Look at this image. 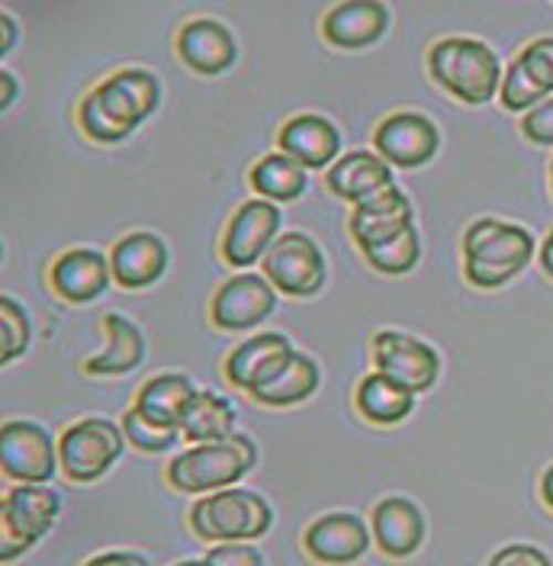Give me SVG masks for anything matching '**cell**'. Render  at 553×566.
Here are the masks:
<instances>
[{"label":"cell","mask_w":553,"mask_h":566,"mask_svg":"<svg viewBox=\"0 0 553 566\" xmlns=\"http://www.w3.org/2000/svg\"><path fill=\"white\" fill-rule=\"evenodd\" d=\"M374 537L386 557H413L425 541V515L409 499L389 495L374 509Z\"/></svg>","instance_id":"603a6c76"},{"label":"cell","mask_w":553,"mask_h":566,"mask_svg":"<svg viewBox=\"0 0 553 566\" xmlns=\"http://www.w3.org/2000/svg\"><path fill=\"white\" fill-rule=\"evenodd\" d=\"M94 564H138L145 566L148 560L142 554H126V551H106V554H97Z\"/></svg>","instance_id":"74e56055"},{"label":"cell","mask_w":553,"mask_h":566,"mask_svg":"<svg viewBox=\"0 0 553 566\" xmlns=\"http://www.w3.org/2000/svg\"><path fill=\"white\" fill-rule=\"evenodd\" d=\"M306 554L319 564H354L371 547V531L354 512H332L322 515L306 528Z\"/></svg>","instance_id":"5bb4252c"},{"label":"cell","mask_w":553,"mask_h":566,"mask_svg":"<svg viewBox=\"0 0 553 566\" xmlns=\"http://www.w3.org/2000/svg\"><path fill=\"white\" fill-rule=\"evenodd\" d=\"M30 335L33 328L23 303H17L13 296H0V360L10 364L23 357L30 348Z\"/></svg>","instance_id":"4dcf8cb0"},{"label":"cell","mask_w":553,"mask_h":566,"mask_svg":"<svg viewBox=\"0 0 553 566\" xmlns=\"http://www.w3.org/2000/svg\"><path fill=\"white\" fill-rule=\"evenodd\" d=\"M126 431L109 419H81L59 441V463L71 483H94L119 460Z\"/></svg>","instance_id":"52a82bcc"},{"label":"cell","mask_w":553,"mask_h":566,"mask_svg":"<svg viewBox=\"0 0 553 566\" xmlns=\"http://www.w3.org/2000/svg\"><path fill=\"white\" fill-rule=\"evenodd\" d=\"M274 525L271 505L251 490H216L190 512V528L200 541H258Z\"/></svg>","instance_id":"5b68a950"},{"label":"cell","mask_w":553,"mask_h":566,"mask_svg":"<svg viewBox=\"0 0 553 566\" xmlns=\"http://www.w3.org/2000/svg\"><path fill=\"white\" fill-rule=\"evenodd\" d=\"M325 184L335 197H342L347 203H364L371 197H377L380 190L393 187V165H386L380 155L374 151H347L342 155L328 175H325Z\"/></svg>","instance_id":"7402d4cb"},{"label":"cell","mask_w":553,"mask_h":566,"mask_svg":"<svg viewBox=\"0 0 553 566\" xmlns=\"http://www.w3.org/2000/svg\"><path fill=\"white\" fill-rule=\"evenodd\" d=\"M276 142H280L283 155L296 158L303 168H315V171L328 168L342 151V136H338L335 123L325 116H315V113H300V116L286 119Z\"/></svg>","instance_id":"ac0fdd59"},{"label":"cell","mask_w":553,"mask_h":566,"mask_svg":"<svg viewBox=\"0 0 553 566\" xmlns=\"http://www.w3.org/2000/svg\"><path fill=\"white\" fill-rule=\"evenodd\" d=\"M0 467L17 483H49L55 476V441L35 422H7L0 428Z\"/></svg>","instance_id":"9c48e42d"},{"label":"cell","mask_w":553,"mask_h":566,"mask_svg":"<svg viewBox=\"0 0 553 566\" xmlns=\"http://www.w3.org/2000/svg\"><path fill=\"white\" fill-rule=\"evenodd\" d=\"M354 406L371 424H399L415 409V392L377 370L361 380L354 392Z\"/></svg>","instance_id":"484cf974"},{"label":"cell","mask_w":553,"mask_h":566,"mask_svg":"<svg viewBox=\"0 0 553 566\" xmlns=\"http://www.w3.org/2000/svg\"><path fill=\"white\" fill-rule=\"evenodd\" d=\"M505 564H538V566H547V554L544 551H538V547H524V544H512V547H505V551H499V554H492V566H505Z\"/></svg>","instance_id":"8d00e7d4"},{"label":"cell","mask_w":553,"mask_h":566,"mask_svg":"<svg viewBox=\"0 0 553 566\" xmlns=\"http://www.w3.org/2000/svg\"><path fill=\"white\" fill-rule=\"evenodd\" d=\"M0 27H3V42H0V55H7V52H10V42L17 39V27H13V20H10L7 13L0 17Z\"/></svg>","instance_id":"f35d334b"},{"label":"cell","mask_w":553,"mask_h":566,"mask_svg":"<svg viewBox=\"0 0 553 566\" xmlns=\"http://www.w3.org/2000/svg\"><path fill=\"white\" fill-rule=\"evenodd\" d=\"M389 27V13L377 0H347L325 13L322 35L335 49H367L374 45Z\"/></svg>","instance_id":"44dd1931"},{"label":"cell","mask_w":553,"mask_h":566,"mask_svg":"<svg viewBox=\"0 0 553 566\" xmlns=\"http://www.w3.org/2000/svg\"><path fill=\"white\" fill-rule=\"evenodd\" d=\"M258 463V448L248 434L232 431L229 438L194 444L168 463V483L177 493H216L229 490Z\"/></svg>","instance_id":"277c9868"},{"label":"cell","mask_w":553,"mask_h":566,"mask_svg":"<svg viewBox=\"0 0 553 566\" xmlns=\"http://www.w3.org/2000/svg\"><path fill=\"white\" fill-rule=\"evenodd\" d=\"M276 229H280V207H274L271 200H248L226 226L222 258L232 268H251L276 242Z\"/></svg>","instance_id":"4fadbf2b"},{"label":"cell","mask_w":553,"mask_h":566,"mask_svg":"<svg viewBox=\"0 0 553 566\" xmlns=\"http://www.w3.org/2000/svg\"><path fill=\"white\" fill-rule=\"evenodd\" d=\"M62 499L55 490L42 483H20L17 490L3 495L0 505V560H17L45 537L59 518Z\"/></svg>","instance_id":"8992f818"},{"label":"cell","mask_w":553,"mask_h":566,"mask_svg":"<svg viewBox=\"0 0 553 566\" xmlns=\"http://www.w3.org/2000/svg\"><path fill=\"white\" fill-rule=\"evenodd\" d=\"M177 55L190 71L216 77L236 65L239 45L219 20H190L177 33Z\"/></svg>","instance_id":"9a60e30c"},{"label":"cell","mask_w":553,"mask_h":566,"mask_svg":"<svg viewBox=\"0 0 553 566\" xmlns=\"http://www.w3.org/2000/svg\"><path fill=\"white\" fill-rule=\"evenodd\" d=\"M521 133H524V139H531L534 145H553V101L528 109L524 119H521Z\"/></svg>","instance_id":"e575fe53"},{"label":"cell","mask_w":553,"mask_h":566,"mask_svg":"<svg viewBox=\"0 0 553 566\" xmlns=\"http://www.w3.org/2000/svg\"><path fill=\"white\" fill-rule=\"evenodd\" d=\"M315 387H319V364L312 360L310 354L293 352L268 384L251 389L248 396L254 402H261V406L283 409V406H296V402L310 399Z\"/></svg>","instance_id":"4316f807"},{"label":"cell","mask_w":553,"mask_h":566,"mask_svg":"<svg viewBox=\"0 0 553 566\" xmlns=\"http://www.w3.org/2000/svg\"><path fill=\"white\" fill-rule=\"evenodd\" d=\"M113 277L109 258L101 254L97 248H71L62 258H55L49 281L52 290L65 303H91L104 293Z\"/></svg>","instance_id":"2e32d148"},{"label":"cell","mask_w":553,"mask_h":566,"mask_svg":"<svg viewBox=\"0 0 553 566\" xmlns=\"http://www.w3.org/2000/svg\"><path fill=\"white\" fill-rule=\"evenodd\" d=\"M106 335V348L97 357L84 360V374L91 377H116V374H129L136 370L145 357V335L133 318L119 316V313H106L101 318Z\"/></svg>","instance_id":"cb8c5ba5"},{"label":"cell","mask_w":553,"mask_h":566,"mask_svg":"<svg viewBox=\"0 0 553 566\" xmlns=\"http://www.w3.org/2000/svg\"><path fill=\"white\" fill-rule=\"evenodd\" d=\"M534 258V235L515 222L477 219L463 239V271L480 290H495L515 281Z\"/></svg>","instance_id":"7a4b0ae2"},{"label":"cell","mask_w":553,"mask_h":566,"mask_svg":"<svg viewBox=\"0 0 553 566\" xmlns=\"http://www.w3.org/2000/svg\"><path fill=\"white\" fill-rule=\"evenodd\" d=\"M248 180L264 200L286 203V200H296L306 190V168L290 155H268L251 168Z\"/></svg>","instance_id":"f1b7e54d"},{"label":"cell","mask_w":553,"mask_h":566,"mask_svg":"<svg viewBox=\"0 0 553 566\" xmlns=\"http://www.w3.org/2000/svg\"><path fill=\"white\" fill-rule=\"evenodd\" d=\"M541 495H544V505L553 509V467H547V473L541 480Z\"/></svg>","instance_id":"b9f144b4"},{"label":"cell","mask_w":553,"mask_h":566,"mask_svg":"<svg viewBox=\"0 0 553 566\" xmlns=\"http://www.w3.org/2000/svg\"><path fill=\"white\" fill-rule=\"evenodd\" d=\"M123 431H126V441H133L138 451H145V454L168 451V448H174L177 434H180V428H165V424L148 422L138 409H129L123 416Z\"/></svg>","instance_id":"1f68e13d"},{"label":"cell","mask_w":553,"mask_h":566,"mask_svg":"<svg viewBox=\"0 0 553 566\" xmlns=\"http://www.w3.org/2000/svg\"><path fill=\"white\" fill-rule=\"evenodd\" d=\"M541 268H544V274L553 277V232L547 235V242L541 248Z\"/></svg>","instance_id":"60d3db41"},{"label":"cell","mask_w":553,"mask_h":566,"mask_svg":"<svg viewBox=\"0 0 553 566\" xmlns=\"http://www.w3.org/2000/svg\"><path fill=\"white\" fill-rule=\"evenodd\" d=\"M197 392L200 389L194 387V380L184 377V374H158L138 389L136 409L148 422L165 424V428H180L184 412H187V406L194 402Z\"/></svg>","instance_id":"d4e9b609"},{"label":"cell","mask_w":553,"mask_h":566,"mask_svg":"<svg viewBox=\"0 0 553 566\" xmlns=\"http://www.w3.org/2000/svg\"><path fill=\"white\" fill-rule=\"evenodd\" d=\"M428 71L450 97L470 106L489 104L499 91V81H502L499 55L486 42L470 39V35L441 39L428 52Z\"/></svg>","instance_id":"3957f363"},{"label":"cell","mask_w":553,"mask_h":566,"mask_svg":"<svg viewBox=\"0 0 553 566\" xmlns=\"http://www.w3.org/2000/svg\"><path fill=\"white\" fill-rule=\"evenodd\" d=\"M413 219L415 210L409 197L393 184V187L380 190L377 197L354 207V212H351V239L357 242V248H367L396 235V232H403V229H409Z\"/></svg>","instance_id":"ffe728a7"},{"label":"cell","mask_w":553,"mask_h":566,"mask_svg":"<svg viewBox=\"0 0 553 566\" xmlns=\"http://www.w3.org/2000/svg\"><path fill=\"white\" fill-rule=\"evenodd\" d=\"M515 62L544 94H553V35L534 39L528 49H521Z\"/></svg>","instance_id":"836d02e7"},{"label":"cell","mask_w":553,"mask_h":566,"mask_svg":"<svg viewBox=\"0 0 553 566\" xmlns=\"http://www.w3.org/2000/svg\"><path fill=\"white\" fill-rule=\"evenodd\" d=\"M544 91L521 71L519 62H512L505 77H502V106L519 113V109H534L538 104H544Z\"/></svg>","instance_id":"d6a6232c"},{"label":"cell","mask_w":553,"mask_h":566,"mask_svg":"<svg viewBox=\"0 0 553 566\" xmlns=\"http://www.w3.org/2000/svg\"><path fill=\"white\" fill-rule=\"evenodd\" d=\"M293 352L296 348L280 332L254 335V338H248L244 345H239L236 352L226 357V380L232 387L251 392V389H258L261 384H268L276 370L286 364V357Z\"/></svg>","instance_id":"e0dca14e"},{"label":"cell","mask_w":553,"mask_h":566,"mask_svg":"<svg viewBox=\"0 0 553 566\" xmlns=\"http://www.w3.org/2000/svg\"><path fill=\"white\" fill-rule=\"evenodd\" d=\"M161 101V84L152 71L123 69L101 81L77 109L81 129L94 142H123Z\"/></svg>","instance_id":"6da1fadb"},{"label":"cell","mask_w":553,"mask_h":566,"mask_svg":"<svg viewBox=\"0 0 553 566\" xmlns=\"http://www.w3.org/2000/svg\"><path fill=\"white\" fill-rule=\"evenodd\" d=\"M109 268H113V281L126 290L152 286L168 271V245L155 232H129L113 245Z\"/></svg>","instance_id":"d6986e66"},{"label":"cell","mask_w":553,"mask_h":566,"mask_svg":"<svg viewBox=\"0 0 553 566\" xmlns=\"http://www.w3.org/2000/svg\"><path fill=\"white\" fill-rule=\"evenodd\" d=\"M438 126L413 109L386 116L377 133H374V148L386 165L393 168H421L438 155Z\"/></svg>","instance_id":"8fae6325"},{"label":"cell","mask_w":553,"mask_h":566,"mask_svg":"<svg viewBox=\"0 0 553 566\" xmlns=\"http://www.w3.org/2000/svg\"><path fill=\"white\" fill-rule=\"evenodd\" d=\"M276 310L274 283L261 274H239L212 296V322L222 332H248Z\"/></svg>","instance_id":"7c38bea8"},{"label":"cell","mask_w":553,"mask_h":566,"mask_svg":"<svg viewBox=\"0 0 553 566\" xmlns=\"http://www.w3.org/2000/svg\"><path fill=\"white\" fill-rule=\"evenodd\" d=\"M0 84H3V97H0V106H10V101L17 97V84H13V74H10V71H0Z\"/></svg>","instance_id":"ab89813d"},{"label":"cell","mask_w":553,"mask_h":566,"mask_svg":"<svg viewBox=\"0 0 553 566\" xmlns=\"http://www.w3.org/2000/svg\"><path fill=\"white\" fill-rule=\"evenodd\" d=\"M207 564L261 566V564H264V557H261V551L248 547L244 541H226V544H219V547L207 551Z\"/></svg>","instance_id":"d590c367"},{"label":"cell","mask_w":553,"mask_h":566,"mask_svg":"<svg viewBox=\"0 0 553 566\" xmlns=\"http://www.w3.org/2000/svg\"><path fill=\"white\" fill-rule=\"evenodd\" d=\"M261 261L264 277L286 296H315L325 283V258L306 232L276 235Z\"/></svg>","instance_id":"ba28073f"},{"label":"cell","mask_w":553,"mask_h":566,"mask_svg":"<svg viewBox=\"0 0 553 566\" xmlns=\"http://www.w3.org/2000/svg\"><path fill=\"white\" fill-rule=\"evenodd\" d=\"M374 364L389 380L403 384L413 392H428L441 374V357L431 345L418 342L406 332H380L374 335Z\"/></svg>","instance_id":"30bf717a"},{"label":"cell","mask_w":553,"mask_h":566,"mask_svg":"<svg viewBox=\"0 0 553 566\" xmlns=\"http://www.w3.org/2000/svg\"><path fill=\"white\" fill-rule=\"evenodd\" d=\"M236 431V409L229 399H222L219 392H209L200 389L194 396V402L187 406L184 412V422H180V434L194 444H204V441H219V438H229Z\"/></svg>","instance_id":"83f0119b"},{"label":"cell","mask_w":553,"mask_h":566,"mask_svg":"<svg viewBox=\"0 0 553 566\" xmlns=\"http://www.w3.org/2000/svg\"><path fill=\"white\" fill-rule=\"evenodd\" d=\"M361 251L371 261V268L380 274H409L421 258V239H418L415 226H409V229H403L383 242L361 248Z\"/></svg>","instance_id":"f546056e"}]
</instances>
